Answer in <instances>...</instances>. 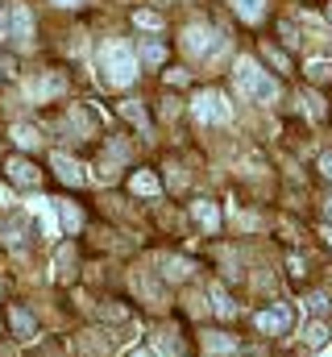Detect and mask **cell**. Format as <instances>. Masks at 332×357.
I'll list each match as a JSON object with an SVG mask.
<instances>
[{"mask_svg":"<svg viewBox=\"0 0 332 357\" xmlns=\"http://www.w3.org/2000/svg\"><path fill=\"white\" fill-rule=\"evenodd\" d=\"M54 4H63V8H71V4H80V0H54Z\"/></svg>","mask_w":332,"mask_h":357,"instance_id":"484cf974","label":"cell"},{"mask_svg":"<svg viewBox=\"0 0 332 357\" xmlns=\"http://www.w3.org/2000/svg\"><path fill=\"white\" fill-rule=\"evenodd\" d=\"M212 307H216V312H220V316H233V312H237V307H233V299H229V295H225V291H220V287H216V291H212Z\"/></svg>","mask_w":332,"mask_h":357,"instance_id":"d6986e66","label":"cell"},{"mask_svg":"<svg viewBox=\"0 0 332 357\" xmlns=\"http://www.w3.org/2000/svg\"><path fill=\"white\" fill-rule=\"evenodd\" d=\"M320 171L332 178V154H320Z\"/></svg>","mask_w":332,"mask_h":357,"instance_id":"d4e9b609","label":"cell"},{"mask_svg":"<svg viewBox=\"0 0 332 357\" xmlns=\"http://www.w3.org/2000/svg\"><path fill=\"white\" fill-rule=\"evenodd\" d=\"M8 171H13L17 183H25V187H33V183H38V167H29V162H21V158H13V162H8Z\"/></svg>","mask_w":332,"mask_h":357,"instance_id":"4fadbf2b","label":"cell"},{"mask_svg":"<svg viewBox=\"0 0 332 357\" xmlns=\"http://www.w3.org/2000/svg\"><path fill=\"white\" fill-rule=\"evenodd\" d=\"M324 212H329V216H332V195H329V199H324Z\"/></svg>","mask_w":332,"mask_h":357,"instance_id":"4316f807","label":"cell"},{"mask_svg":"<svg viewBox=\"0 0 332 357\" xmlns=\"http://www.w3.org/2000/svg\"><path fill=\"white\" fill-rule=\"evenodd\" d=\"M308 341H312V345H324V341H329L324 324H312V328H308Z\"/></svg>","mask_w":332,"mask_h":357,"instance_id":"cb8c5ba5","label":"cell"},{"mask_svg":"<svg viewBox=\"0 0 332 357\" xmlns=\"http://www.w3.org/2000/svg\"><path fill=\"white\" fill-rule=\"evenodd\" d=\"M121 112H125L142 133H150V121H146V108H142V104H121Z\"/></svg>","mask_w":332,"mask_h":357,"instance_id":"2e32d148","label":"cell"},{"mask_svg":"<svg viewBox=\"0 0 332 357\" xmlns=\"http://www.w3.org/2000/svg\"><path fill=\"white\" fill-rule=\"evenodd\" d=\"M133 21H137L142 29H163V17H158V13H146V8H142V13H133Z\"/></svg>","mask_w":332,"mask_h":357,"instance_id":"44dd1931","label":"cell"},{"mask_svg":"<svg viewBox=\"0 0 332 357\" xmlns=\"http://www.w3.org/2000/svg\"><path fill=\"white\" fill-rule=\"evenodd\" d=\"M59 220H63V229H67V233H80V225H83L80 208H75V204H67V199L59 204Z\"/></svg>","mask_w":332,"mask_h":357,"instance_id":"8fae6325","label":"cell"},{"mask_svg":"<svg viewBox=\"0 0 332 357\" xmlns=\"http://www.w3.org/2000/svg\"><path fill=\"white\" fill-rule=\"evenodd\" d=\"M63 88H67V84H63V75H46V79L38 84V96H59Z\"/></svg>","mask_w":332,"mask_h":357,"instance_id":"ffe728a7","label":"cell"},{"mask_svg":"<svg viewBox=\"0 0 332 357\" xmlns=\"http://www.w3.org/2000/svg\"><path fill=\"white\" fill-rule=\"evenodd\" d=\"M54 171H59V178H63V183H71V187H80L83 178V167L80 162H75V158H67V154H54Z\"/></svg>","mask_w":332,"mask_h":357,"instance_id":"52a82bcc","label":"cell"},{"mask_svg":"<svg viewBox=\"0 0 332 357\" xmlns=\"http://www.w3.org/2000/svg\"><path fill=\"white\" fill-rule=\"evenodd\" d=\"M183 50H187L191 59H204V54H212V50H225V33H216V29H208L204 21H195V25L183 29Z\"/></svg>","mask_w":332,"mask_h":357,"instance_id":"3957f363","label":"cell"},{"mask_svg":"<svg viewBox=\"0 0 332 357\" xmlns=\"http://www.w3.org/2000/svg\"><path fill=\"white\" fill-rule=\"evenodd\" d=\"M237 84H241V91H246L253 104H274V100L282 96V88H278L253 59H241V63H237Z\"/></svg>","mask_w":332,"mask_h":357,"instance_id":"7a4b0ae2","label":"cell"},{"mask_svg":"<svg viewBox=\"0 0 332 357\" xmlns=\"http://www.w3.org/2000/svg\"><path fill=\"white\" fill-rule=\"evenodd\" d=\"M8 320H13V333H17L21 341H38V324H33V316H29L25 307H13Z\"/></svg>","mask_w":332,"mask_h":357,"instance_id":"ba28073f","label":"cell"},{"mask_svg":"<svg viewBox=\"0 0 332 357\" xmlns=\"http://www.w3.org/2000/svg\"><path fill=\"white\" fill-rule=\"evenodd\" d=\"M329 357H332V354H329Z\"/></svg>","mask_w":332,"mask_h":357,"instance_id":"f1b7e54d","label":"cell"},{"mask_svg":"<svg viewBox=\"0 0 332 357\" xmlns=\"http://www.w3.org/2000/svg\"><path fill=\"white\" fill-rule=\"evenodd\" d=\"M191 212H195V220H199L204 229H220V212H216V204L199 199V204H191Z\"/></svg>","mask_w":332,"mask_h":357,"instance_id":"30bf717a","label":"cell"},{"mask_svg":"<svg viewBox=\"0 0 332 357\" xmlns=\"http://www.w3.org/2000/svg\"><path fill=\"white\" fill-rule=\"evenodd\" d=\"M308 75H312V79H329V75H332V63H312V67H308Z\"/></svg>","mask_w":332,"mask_h":357,"instance_id":"603a6c76","label":"cell"},{"mask_svg":"<svg viewBox=\"0 0 332 357\" xmlns=\"http://www.w3.org/2000/svg\"><path fill=\"white\" fill-rule=\"evenodd\" d=\"M191 116L204 121V125H225V121L233 116V108H229V100H225L220 91H195V100H191Z\"/></svg>","mask_w":332,"mask_h":357,"instance_id":"277c9868","label":"cell"},{"mask_svg":"<svg viewBox=\"0 0 332 357\" xmlns=\"http://www.w3.org/2000/svg\"><path fill=\"white\" fill-rule=\"evenodd\" d=\"M100 71H104V84L129 88L142 67H137V54H133L125 42H104V46H100Z\"/></svg>","mask_w":332,"mask_h":357,"instance_id":"6da1fadb","label":"cell"},{"mask_svg":"<svg viewBox=\"0 0 332 357\" xmlns=\"http://www.w3.org/2000/svg\"><path fill=\"white\" fill-rule=\"evenodd\" d=\"M233 4H237L241 21H262V13H266V0H233Z\"/></svg>","mask_w":332,"mask_h":357,"instance_id":"7c38bea8","label":"cell"},{"mask_svg":"<svg viewBox=\"0 0 332 357\" xmlns=\"http://www.w3.org/2000/svg\"><path fill=\"white\" fill-rule=\"evenodd\" d=\"M253 324L274 337V333H287V328H291V312H287V303H282V307H274V312H257Z\"/></svg>","mask_w":332,"mask_h":357,"instance_id":"5b68a950","label":"cell"},{"mask_svg":"<svg viewBox=\"0 0 332 357\" xmlns=\"http://www.w3.org/2000/svg\"><path fill=\"white\" fill-rule=\"evenodd\" d=\"M133 191H137V195H158V178L154 175H133Z\"/></svg>","mask_w":332,"mask_h":357,"instance_id":"e0dca14e","label":"cell"},{"mask_svg":"<svg viewBox=\"0 0 332 357\" xmlns=\"http://www.w3.org/2000/svg\"><path fill=\"white\" fill-rule=\"evenodd\" d=\"M204 349H208V357H229V354H237V341L233 337H220V333H208L204 337Z\"/></svg>","mask_w":332,"mask_h":357,"instance_id":"9c48e42d","label":"cell"},{"mask_svg":"<svg viewBox=\"0 0 332 357\" xmlns=\"http://www.w3.org/2000/svg\"><path fill=\"white\" fill-rule=\"evenodd\" d=\"M324 237H329V245H332V229H329V233H324Z\"/></svg>","mask_w":332,"mask_h":357,"instance_id":"83f0119b","label":"cell"},{"mask_svg":"<svg viewBox=\"0 0 332 357\" xmlns=\"http://www.w3.org/2000/svg\"><path fill=\"white\" fill-rule=\"evenodd\" d=\"M142 63H154V67L166 63V46L163 42H154V38H146V42H142Z\"/></svg>","mask_w":332,"mask_h":357,"instance_id":"5bb4252c","label":"cell"},{"mask_svg":"<svg viewBox=\"0 0 332 357\" xmlns=\"http://www.w3.org/2000/svg\"><path fill=\"white\" fill-rule=\"evenodd\" d=\"M8 33H13L17 42H29V38H33V17H29V8H25V4H17V8H13V17H8Z\"/></svg>","mask_w":332,"mask_h":357,"instance_id":"8992f818","label":"cell"},{"mask_svg":"<svg viewBox=\"0 0 332 357\" xmlns=\"http://www.w3.org/2000/svg\"><path fill=\"white\" fill-rule=\"evenodd\" d=\"M71 262H75V254H71V250H59V278H71V274H75Z\"/></svg>","mask_w":332,"mask_h":357,"instance_id":"7402d4cb","label":"cell"},{"mask_svg":"<svg viewBox=\"0 0 332 357\" xmlns=\"http://www.w3.org/2000/svg\"><path fill=\"white\" fill-rule=\"evenodd\" d=\"M13 142H17V146H25V150H33L42 137H38V129H33V125H17V129H13Z\"/></svg>","mask_w":332,"mask_h":357,"instance_id":"9a60e30c","label":"cell"},{"mask_svg":"<svg viewBox=\"0 0 332 357\" xmlns=\"http://www.w3.org/2000/svg\"><path fill=\"white\" fill-rule=\"evenodd\" d=\"M187 274H191V266H187L183 258H166V278H170V282H179V278H187Z\"/></svg>","mask_w":332,"mask_h":357,"instance_id":"ac0fdd59","label":"cell"}]
</instances>
